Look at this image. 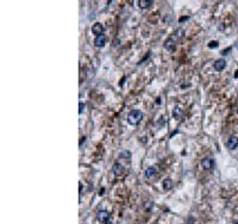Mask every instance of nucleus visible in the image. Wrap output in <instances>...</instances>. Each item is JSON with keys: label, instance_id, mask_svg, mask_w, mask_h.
I'll return each mask as SVG.
<instances>
[{"label": "nucleus", "instance_id": "obj_1", "mask_svg": "<svg viewBox=\"0 0 238 224\" xmlns=\"http://www.w3.org/2000/svg\"><path fill=\"white\" fill-rule=\"evenodd\" d=\"M143 119V113L139 110H131L128 115V123L130 125H137Z\"/></svg>", "mask_w": 238, "mask_h": 224}, {"label": "nucleus", "instance_id": "obj_2", "mask_svg": "<svg viewBox=\"0 0 238 224\" xmlns=\"http://www.w3.org/2000/svg\"><path fill=\"white\" fill-rule=\"evenodd\" d=\"M96 219L100 222V223H107L111 219V213L106 210H100L96 212Z\"/></svg>", "mask_w": 238, "mask_h": 224}, {"label": "nucleus", "instance_id": "obj_3", "mask_svg": "<svg viewBox=\"0 0 238 224\" xmlns=\"http://www.w3.org/2000/svg\"><path fill=\"white\" fill-rule=\"evenodd\" d=\"M163 47L166 50H168L169 53H173V51H175V49H176V41L173 38V37H169L167 41L164 42Z\"/></svg>", "mask_w": 238, "mask_h": 224}, {"label": "nucleus", "instance_id": "obj_4", "mask_svg": "<svg viewBox=\"0 0 238 224\" xmlns=\"http://www.w3.org/2000/svg\"><path fill=\"white\" fill-rule=\"evenodd\" d=\"M92 32L95 35V37L96 36H100V35H104V25H102L101 23H94L93 25H92Z\"/></svg>", "mask_w": 238, "mask_h": 224}, {"label": "nucleus", "instance_id": "obj_5", "mask_svg": "<svg viewBox=\"0 0 238 224\" xmlns=\"http://www.w3.org/2000/svg\"><path fill=\"white\" fill-rule=\"evenodd\" d=\"M201 167H203L205 170L212 169V168L214 167V161H213L212 159H210V157H206V159H204V160L201 161Z\"/></svg>", "mask_w": 238, "mask_h": 224}, {"label": "nucleus", "instance_id": "obj_6", "mask_svg": "<svg viewBox=\"0 0 238 224\" xmlns=\"http://www.w3.org/2000/svg\"><path fill=\"white\" fill-rule=\"evenodd\" d=\"M226 147H227L229 149H236L238 147V137L231 136V137L227 140V142H226Z\"/></svg>", "mask_w": 238, "mask_h": 224}, {"label": "nucleus", "instance_id": "obj_7", "mask_svg": "<svg viewBox=\"0 0 238 224\" xmlns=\"http://www.w3.org/2000/svg\"><path fill=\"white\" fill-rule=\"evenodd\" d=\"M105 44H106V37H105V35L96 36L94 38V45L96 48H102Z\"/></svg>", "mask_w": 238, "mask_h": 224}, {"label": "nucleus", "instance_id": "obj_8", "mask_svg": "<svg viewBox=\"0 0 238 224\" xmlns=\"http://www.w3.org/2000/svg\"><path fill=\"white\" fill-rule=\"evenodd\" d=\"M213 67H214V69H216L217 72H222V70H224L225 68H226V61L223 60V59H219V60H217V61L214 62Z\"/></svg>", "mask_w": 238, "mask_h": 224}, {"label": "nucleus", "instance_id": "obj_9", "mask_svg": "<svg viewBox=\"0 0 238 224\" xmlns=\"http://www.w3.org/2000/svg\"><path fill=\"white\" fill-rule=\"evenodd\" d=\"M112 172L114 173V175L119 177L120 174H123V172H124V167H123V164H120L119 162H116L114 164H113V167H112Z\"/></svg>", "mask_w": 238, "mask_h": 224}, {"label": "nucleus", "instance_id": "obj_10", "mask_svg": "<svg viewBox=\"0 0 238 224\" xmlns=\"http://www.w3.org/2000/svg\"><path fill=\"white\" fill-rule=\"evenodd\" d=\"M157 173V168L156 167H148V169L145 170V178L147 179H150V178L155 177V174Z\"/></svg>", "mask_w": 238, "mask_h": 224}, {"label": "nucleus", "instance_id": "obj_11", "mask_svg": "<svg viewBox=\"0 0 238 224\" xmlns=\"http://www.w3.org/2000/svg\"><path fill=\"white\" fill-rule=\"evenodd\" d=\"M151 4H152L151 0H139L138 1V6L141 7V8H148Z\"/></svg>", "mask_w": 238, "mask_h": 224}, {"label": "nucleus", "instance_id": "obj_12", "mask_svg": "<svg viewBox=\"0 0 238 224\" xmlns=\"http://www.w3.org/2000/svg\"><path fill=\"white\" fill-rule=\"evenodd\" d=\"M173 187V181H171V179H166L163 181V188L166 191L170 190Z\"/></svg>", "mask_w": 238, "mask_h": 224}, {"label": "nucleus", "instance_id": "obj_13", "mask_svg": "<svg viewBox=\"0 0 238 224\" xmlns=\"http://www.w3.org/2000/svg\"><path fill=\"white\" fill-rule=\"evenodd\" d=\"M182 116V110L180 109V107H175L174 111H173V117L174 118H180Z\"/></svg>", "mask_w": 238, "mask_h": 224}, {"label": "nucleus", "instance_id": "obj_14", "mask_svg": "<svg viewBox=\"0 0 238 224\" xmlns=\"http://www.w3.org/2000/svg\"><path fill=\"white\" fill-rule=\"evenodd\" d=\"M119 157H122V159H130L131 157V153H130L129 150H124V151H122L119 154Z\"/></svg>", "mask_w": 238, "mask_h": 224}, {"label": "nucleus", "instance_id": "obj_15", "mask_svg": "<svg viewBox=\"0 0 238 224\" xmlns=\"http://www.w3.org/2000/svg\"><path fill=\"white\" fill-rule=\"evenodd\" d=\"M218 45H219L218 41H211L210 43H208V48H211V49H213V48H218Z\"/></svg>", "mask_w": 238, "mask_h": 224}, {"label": "nucleus", "instance_id": "obj_16", "mask_svg": "<svg viewBox=\"0 0 238 224\" xmlns=\"http://www.w3.org/2000/svg\"><path fill=\"white\" fill-rule=\"evenodd\" d=\"M85 111V104L83 102H80L79 104V113H82Z\"/></svg>", "mask_w": 238, "mask_h": 224}, {"label": "nucleus", "instance_id": "obj_17", "mask_svg": "<svg viewBox=\"0 0 238 224\" xmlns=\"http://www.w3.org/2000/svg\"><path fill=\"white\" fill-rule=\"evenodd\" d=\"M230 50H231V48H227L226 50H223V51H222V55H226V54H229V51H230Z\"/></svg>", "mask_w": 238, "mask_h": 224}, {"label": "nucleus", "instance_id": "obj_18", "mask_svg": "<svg viewBox=\"0 0 238 224\" xmlns=\"http://www.w3.org/2000/svg\"><path fill=\"white\" fill-rule=\"evenodd\" d=\"M186 19H188V17H184V18H181V19H180V21H186Z\"/></svg>", "mask_w": 238, "mask_h": 224}, {"label": "nucleus", "instance_id": "obj_19", "mask_svg": "<svg viewBox=\"0 0 238 224\" xmlns=\"http://www.w3.org/2000/svg\"><path fill=\"white\" fill-rule=\"evenodd\" d=\"M235 47H236V49H237V50H238V41L236 42V44H235Z\"/></svg>", "mask_w": 238, "mask_h": 224}, {"label": "nucleus", "instance_id": "obj_20", "mask_svg": "<svg viewBox=\"0 0 238 224\" xmlns=\"http://www.w3.org/2000/svg\"><path fill=\"white\" fill-rule=\"evenodd\" d=\"M233 224H238V219H236V221H233Z\"/></svg>", "mask_w": 238, "mask_h": 224}, {"label": "nucleus", "instance_id": "obj_21", "mask_svg": "<svg viewBox=\"0 0 238 224\" xmlns=\"http://www.w3.org/2000/svg\"><path fill=\"white\" fill-rule=\"evenodd\" d=\"M105 224H113L112 222H107V223H105Z\"/></svg>", "mask_w": 238, "mask_h": 224}]
</instances>
